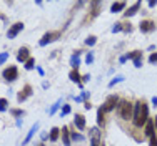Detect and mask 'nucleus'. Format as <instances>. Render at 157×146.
I'll return each mask as SVG.
<instances>
[{
  "mask_svg": "<svg viewBox=\"0 0 157 146\" xmlns=\"http://www.w3.org/2000/svg\"><path fill=\"white\" fill-rule=\"evenodd\" d=\"M42 88H44V90L48 88V83H47V81H44V83H42Z\"/></svg>",
  "mask_w": 157,
  "mask_h": 146,
  "instance_id": "49530a36",
  "label": "nucleus"
},
{
  "mask_svg": "<svg viewBox=\"0 0 157 146\" xmlns=\"http://www.w3.org/2000/svg\"><path fill=\"white\" fill-rule=\"evenodd\" d=\"M132 62H134V66H136V68H140V66H142V55H140V57H137L136 60H132Z\"/></svg>",
  "mask_w": 157,
  "mask_h": 146,
  "instance_id": "72a5a7b5",
  "label": "nucleus"
},
{
  "mask_svg": "<svg viewBox=\"0 0 157 146\" xmlns=\"http://www.w3.org/2000/svg\"><path fill=\"white\" fill-rule=\"evenodd\" d=\"M80 53H82V50H75L72 53V57H70V66H72V70H77L80 66Z\"/></svg>",
  "mask_w": 157,
  "mask_h": 146,
  "instance_id": "f8f14e48",
  "label": "nucleus"
},
{
  "mask_svg": "<svg viewBox=\"0 0 157 146\" xmlns=\"http://www.w3.org/2000/svg\"><path fill=\"white\" fill-rule=\"evenodd\" d=\"M104 116H105V111L102 110V106H100L99 110H97V126H99V128L105 125V118Z\"/></svg>",
  "mask_w": 157,
  "mask_h": 146,
  "instance_id": "a211bd4d",
  "label": "nucleus"
},
{
  "mask_svg": "<svg viewBox=\"0 0 157 146\" xmlns=\"http://www.w3.org/2000/svg\"><path fill=\"white\" fill-rule=\"evenodd\" d=\"M60 105H62V98H59L57 101H55V103L52 105L50 108H48V115H50V116H52V115H55V113H57V110H59V108H60Z\"/></svg>",
  "mask_w": 157,
  "mask_h": 146,
  "instance_id": "412c9836",
  "label": "nucleus"
},
{
  "mask_svg": "<svg viewBox=\"0 0 157 146\" xmlns=\"http://www.w3.org/2000/svg\"><path fill=\"white\" fill-rule=\"evenodd\" d=\"M60 133H62V141H63V146H70V131H69V128L67 126H63V128L60 130Z\"/></svg>",
  "mask_w": 157,
  "mask_h": 146,
  "instance_id": "f3484780",
  "label": "nucleus"
},
{
  "mask_svg": "<svg viewBox=\"0 0 157 146\" xmlns=\"http://www.w3.org/2000/svg\"><path fill=\"white\" fill-rule=\"evenodd\" d=\"M100 146H104V144H100Z\"/></svg>",
  "mask_w": 157,
  "mask_h": 146,
  "instance_id": "8fccbe9b",
  "label": "nucleus"
},
{
  "mask_svg": "<svg viewBox=\"0 0 157 146\" xmlns=\"http://www.w3.org/2000/svg\"><path fill=\"white\" fill-rule=\"evenodd\" d=\"M10 115H12V116L13 118H20L22 116V115H24V111H22V110H18V108H13V110H10Z\"/></svg>",
  "mask_w": 157,
  "mask_h": 146,
  "instance_id": "7c9ffc66",
  "label": "nucleus"
},
{
  "mask_svg": "<svg viewBox=\"0 0 157 146\" xmlns=\"http://www.w3.org/2000/svg\"><path fill=\"white\" fill-rule=\"evenodd\" d=\"M94 60H95L94 52H87V55H85V63H87V65H92V63H94Z\"/></svg>",
  "mask_w": 157,
  "mask_h": 146,
  "instance_id": "c756f323",
  "label": "nucleus"
},
{
  "mask_svg": "<svg viewBox=\"0 0 157 146\" xmlns=\"http://www.w3.org/2000/svg\"><path fill=\"white\" fill-rule=\"evenodd\" d=\"M59 136H60V128L54 126V128L50 130V133H48V140H50L52 143H55V141L59 140Z\"/></svg>",
  "mask_w": 157,
  "mask_h": 146,
  "instance_id": "aec40b11",
  "label": "nucleus"
},
{
  "mask_svg": "<svg viewBox=\"0 0 157 146\" xmlns=\"http://www.w3.org/2000/svg\"><path fill=\"white\" fill-rule=\"evenodd\" d=\"M33 95V90L30 85H25L24 88L20 90V93L17 95V100H18V103H22V101H25V100L29 98V96H32Z\"/></svg>",
  "mask_w": 157,
  "mask_h": 146,
  "instance_id": "1a4fd4ad",
  "label": "nucleus"
},
{
  "mask_svg": "<svg viewBox=\"0 0 157 146\" xmlns=\"http://www.w3.org/2000/svg\"><path fill=\"white\" fill-rule=\"evenodd\" d=\"M2 77L5 78L7 83H12V81H15L17 77H18L17 66H9V68H5V70H3V73H2Z\"/></svg>",
  "mask_w": 157,
  "mask_h": 146,
  "instance_id": "39448f33",
  "label": "nucleus"
},
{
  "mask_svg": "<svg viewBox=\"0 0 157 146\" xmlns=\"http://www.w3.org/2000/svg\"><path fill=\"white\" fill-rule=\"evenodd\" d=\"M119 32H124V23H122V22H117V23H114V27H112V33H119Z\"/></svg>",
  "mask_w": 157,
  "mask_h": 146,
  "instance_id": "bb28decb",
  "label": "nucleus"
},
{
  "mask_svg": "<svg viewBox=\"0 0 157 146\" xmlns=\"http://www.w3.org/2000/svg\"><path fill=\"white\" fill-rule=\"evenodd\" d=\"M154 128H155L154 121H152V119L149 118V121L145 123V136H149V138L154 136V134H155V133H154Z\"/></svg>",
  "mask_w": 157,
  "mask_h": 146,
  "instance_id": "6ab92c4d",
  "label": "nucleus"
},
{
  "mask_svg": "<svg viewBox=\"0 0 157 146\" xmlns=\"http://www.w3.org/2000/svg\"><path fill=\"white\" fill-rule=\"evenodd\" d=\"M9 110V100L7 98H0V113Z\"/></svg>",
  "mask_w": 157,
  "mask_h": 146,
  "instance_id": "a878e982",
  "label": "nucleus"
},
{
  "mask_svg": "<svg viewBox=\"0 0 157 146\" xmlns=\"http://www.w3.org/2000/svg\"><path fill=\"white\" fill-rule=\"evenodd\" d=\"M29 58H30V52H29V48L27 47H22L20 50H18V53H17V60H18V62H22V63H25Z\"/></svg>",
  "mask_w": 157,
  "mask_h": 146,
  "instance_id": "ddd939ff",
  "label": "nucleus"
},
{
  "mask_svg": "<svg viewBox=\"0 0 157 146\" xmlns=\"http://www.w3.org/2000/svg\"><path fill=\"white\" fill-rule=\"evenodd\" d=\"M89 81H90V75H84V77H82V83H89Z\"/></svg>",
  "mask_w": 157,
  "mask_h": 146,
  "instance_id": "4c0bfd02",
  "label": "nucleus"
},
{
  "mask_svg": "<svg viewBox=\"0 0 157 146\" xmlns=\"http://www.w3.org/2000/svg\"><path fill=\"white\" fill-rule=\"evenodd\" d=\"M147 5H149V9H154V7L157 5V0H151V2L147 3Z\"/></svg>",
  "mask_w": 157,
  "mask_h": 146,
  "instance_id": "ea45409f",
  "label": "nucleus"
},
{
  "mask_svg": "<svg viewBox=\"0 0 157 146\" xmlns=\"http://www.w3.org/2000/svg\"><path fill=\"white\" fill-rule=\"evenodd\" d=\"M139 10H140V0H137V2H134L132 5H130L129 9H127L125 12H124V17H125V18L134 17V15H136L137 12H139Z\"/></svg>",
  "mask_w": 157,
  "mask_h": 146,
  "instance_id": "9d476101",
  "label": "nucleus"
},
{
  "mask_svg": "<svg viewBox=\"0 0 157 146\" xmlns=\"http://www.w3.org/2000/svg\"><path fill=\"white\" fill-rule=\"evenodd\" d=\"M39 146H45V144H44V143H40V144H39Z\"/></svg>",
  "mask_w": 157,
  "mask_h": 146,
  "instance_id": "09e8293b",
  "label": "nucleus"
},
{
  "mask_svg": "<svg viewBox=\"0 0 157 146\" xmlns=\"http://www.w3.org/2000/svg\"><path fill=\"white\" fill-rule=\"evenodd\" d=\"M90 7H92V17H97L100 9V2H90Z\"/></svg>",
  "mask_w": 157,
  "mask_h": 146,
  "instance_id": "393cba45",
  "label": "nucleus"
},
{
  "mask_svg": "<svg viewBox=\"0 0 157 146\" xmlns=\"http://www.w3.org/2000/svg\"><path fill=\"white\" fill-rule=\"evenodd\" d=\"M149 146H157V136H155V134L149 138Z\"/></svg>",
  "mask_w": 157,
  "mask_h": 146,
  "instance_id": "f704fd0d",
  "label": "nucleus"
},
{
  "mask_svg": "<svg viewBox=\"0 0 157 146\" xmlns=\"http://www.w3.org/2000/svg\"><path fill=\"white\" fill-rule=\"evenodd\" d=\"M74 125H75V128L78 130V131H84L85 130V125H87V123H85V116L84 115H75V116H74Z\"/></svg>",
  "mask_w": 157,
  "mask_h": 146,
  "instance_id": "9b49d317",
  "label": "nucleus"
},
{
  "mask_svg": "<svg viewBox=\"0 0 157 146\" xmlns=\"http://www.w3.org/2000/svg\"><path fill=\"white\" fill-rule=\"evenodd\" d=\"M134 126L136 128H142V126H145V123L149 121V106L145 101H142V100H139V101L134 103Z\"/></svg>",
  "mask_w": 157,
  "mask_h": 146,
  "instance_id": "f257e3e1",
  "label": "nucleus"
},
{
  "mask_svg": "<svg viewBox=\"0 0 157 146\" xmlns=\"http://www.w3.org/2000/svg\"><path fill=\"white\" fill-rule=\"evenodd\" d=\"M119 62H121V63H125V62H127V55H122V57H119Z\"/></svg>",
  "mask_w": 157,
  "mask_h": 146,
  "instance_id": "79ce46f5",
  "label": "nucleus"
},
{
  "mask_svg": "<svg viewBox=\"0 0 157 146\" xmlns=\"http://www.w3.org/2000/svg\"><path fill=\"white\" fill-rule=\"evenodd\" d=\"M62 33L60 32H47L45 35L42 37V38L39 40V45L40 47H47L48 43H52V42H55V40H59V37H60Z\"/></svg>",
  "mask_w": 157,
  "mask_h": 146,
  "instance_id": "20e7f679",
  "label": "nucleus"
},
{
  "mask_svg": "<svg viewBox=\"0 0 157 146\" xmlns=\"http://www.w3.org/2000/svg\"><path fill=\"white\" fill-rule=\"evenodd\" d=\"M95 43H97V37H94V35H90V37L85 38V45H87V47H94Z\"/></svg>",
  "mask_w": 157,
  "mask_h": 146,
  "instance_id": "c85d7f7f",
  "label": "nucleus"
},
{
  "mask_svg": "<svg viewBox=\"0 0 157 146\" xmlns=\"http://www.w3.org/2000/svg\"><path fill=\"white\" fill-rule=\"evenodd\" d=\"M69 78H70V81H74V83H77L78 87L82 88V77H80V73H78V70H70V73H69Z\"/></svg>",
  "mask_w": 157,
  "mask_h": 146,
  "instance_id": "2eb2a0df",
  "label": "nucleus"
},
{
  "mask_svg": "<svg viewBox=\"0 0 157 146\" xmlns=\"http://www.w3.org/2000/svg\"><path fill=\"white\" fill-rule=\"evenodd\" d=\"M139 28L142 33H152L155 30V22L152 20H142L139 23Z\"/></svg>",
  "mask_w": 157,
  "mask_h": 146,
  "instance_id": "6e6552de",
  "label": "nucleus"
},
{
  "mask_svg": "<svg viewBox=\"0 0 157 146\" xmlns=\"http://www.w3.org/2000/svg\"><path fill=\"white\" fill-rule=\"evenodd\" d=\"M35 68H37V72H39L40 77H44V75H45V72H44V68H42V66H39V65H37Z\"/></svg>",
  "mask_w": 157,
  "mask_h": 146,
  "instance_id": "58836bf2",
  "label": "nucleus"
},
{
  "mask_svg": "<svg viewBox=\"0 0 157 146\" xmlns=\"http://www.w3.org/2000/svg\"><path fill=\"white\" fill-rule=\"evenodd\" d=\"M125 5H127L125 2H114L110 5V12L112 13H121L122 10H125Z\"/></svg>",
  "mask_w": 157,
  "mask_h": 146,
  "instance_id": "dca6fc26",
  "label": "nucleus"
},
{
  "mask_svg": "<svg viewBox=\"0 0 157 146\" xmlns=\"http://www.w3.org/2000/svg\"><path fill=\"white\" fill-rule=\"evenodd\" d=\"M89 134H90V146H100V134H102V131L99 130V126H94L89 131Z\"/></svg>",
  "mask_w": 157,
  "mask_h": 146,
  "instance_id": "0eeeda50",
  "label": "nucleus"
},
{
  "mask_svg": "<svg viewBox=\"0 0 157 146\" xmlns=\"http://www.w3.org/2000/svg\"><path fill=\"white\" fill-rule=\"evenodd\" d=\"M119 101H121V100H119L117 95H109V96H107V100L102 105V110L105 111V113H110V111H114L115 108H117Z\"/></svg>",
  "mask_w": 157,
  "mask_h": 146,
  "instance_id": "7ed1b4c3",
  "label": "nucleus"
},
{
  "mask_svg": "<svg viewBox=\"0 0 157 146\" xmlns=\"http://www.w3.org/2000/svg\"><path fill=\"white\" fill-rule=\"evenodd\" d=\"M117 115L122 119H132L134 118V103H130L129 100H121L117 105Z\"/></svg>",
  "mask_w": 157,
  "mask_h": 146,
  "instance_id": "f03ea898",
  "label": "nucleus"
},
{
  "mask_svg": "<svg viewBox=\"0 0 157 146\" xmlns=\"http://www.w3.org/2000/svg\"><path fill=\"white\" fill-rule=\"evenodd\" d=\"M124 80H125V78L122 77V75H117L115 78H112V80L109 81V88H114L117 83H121V81H124Z\"/></svg>",
  "mask_w": 157,
  "mask_h": 146,
  "instance_id": "4be33fe9",
  "label": "nucleus"
},
{
  "mask_svg": "<svg viewBox=\"0 0 157 146\" xmlns=\"http://www.w3.org/2000/svg\"><path fill=\"white\" fill-rule=\"evenodd\" d=\"M154 125H155V130H157V116H155V121H154Z\"/></svg>",
  "mask_w": 157,
  "mask_h": 146,
  "instance_id": "de8ad7c7",
  "label": "nucleus"
},
{
  "mask_svg": "<svg viewBox=\"0 0 157 146\" xmlns=\"http://www.w3.org/2000/svg\"><path fill=\"white\" fill-rule=\"evenodd\" d=\"M40 138H42V141H45L48 138V133H42V134H40Z\"/></svg>",
  "mask_w": 157,
  "mask_h": 146,
  "instance_id": "c03bdc74",
  "label": "nucleus"
},
{
  "mask_svg": "<svg viewBox=\"0 0 157 146\" xmlns=\"http://www.w3.org/2000/svg\"><path fill=\"white\" fill-rule=\"evenodd\" d=\"M7 60H9V52H2L0 53V65H3Z\"/></svg>",
  "mask_w": 157,
  "mask_h": 146,
  "instance_id": "2f4dec72",
  "label": "nucleus"
},
{
  "mask_svg": "<svg viewBox=\"0 0 157 146\" xmlns=\"http://www.w3.org/2000/svg\"><path fill=\"white\" fill-rule=\"evenodd\" d=\"M74 100H75V103H82V101H84L82 96H74Z\"/></svg>",
  "mask_w": 157,
  "mask_h": 146,
  "instance_id": "37998d69",
  "label": "nucleus"
},
{
  "mask_svg": "<svg viewBox=\"0 0 157 146\" xmlns=\"http://www.w3.org/2000/svg\"><path fill=\"white\" fill-rule=\"evenodd\" d=\"M39 126H40V123H35V125L32 126V128H30V131H29V133H27V136H25V140L22 141V146H25V144H29V143H30V140L33 138V134H35L37 131H39Z\"/></svg>",
  "mask_w": 157,
  "mask_h": 146,
  "instance_id": "4468645a",
  "label": "nucleus"
},
{
  "mask_svg": "<svg viewBox=\"0 0 157 146\" xmlns=\"http://www.w3.org/2000/svg\"><path fill=\"white\" fill-rule=\"evenodd\" d=\"M84 108H85V110H90V108H92L90 101H84Z\"/></svg>",
  "mask_w": 157,
  "mask_h": 146,
  "instance_id": "a19ab883",
  "label": "nucleus"
},
{
  "mask_svg": "<svg viewBox=\"0 0 157 146\" xmlns=\"http://www.w3.org/2000/svg\"><path fill=\"white\" fill-rule=\"evenodd\" d=\"M152 105H154V106H157V96H152Z\"/></svg>",
  "mask_w": 157,
  "mask_h": 146,
  "instance_id": "a18cd8bd",
  "label": "nucleus"
},
{
  "mask_svg": "<svg viewBox=\"0 0 157 146\" xmlns=\"http://www.w3.org/2000/svg\"><path fill=\"white\" fill-rule=\"evenodd\" d=\"M82 100H84V101H89V96H90V93H87V91H84V90H82Z\"/></svg>",
  "mask_w": 157,
  "mask_h": 146,
  "instance_id": "c9c22d12",
  "label": "nucleus"
},
{
  "mask_svg": "<svg viewBox=\"0 0 157 146\" xmlns=\"http://www.w3.org/2000/svg\"><path fill=\"white\" fill-rule=\"evenodd\" d=\"M124 32L130 33V32H132V25H130V23H124Z\"/></svg>",
  "mask_w": 157,
  "mask_h": 146,
  "instance_id": "e433bc0d",
  "label": "nucleus"
},
{
  "mask_svg": "<svg viewBox=\"0 0 157 146\" xmlns=\"http://www.w3.org/2000/svg\"><path fill=\"white\" fill-rule=\"evenodd\" d=\"M35 66H37V65H35V60H33L32 57L29 58L27 62H25V70H33Z\"/></svg>",
  "mask_w": 157,
  "mask_h": 146,
  "instance_id": "cd10ccee",
  "label": "nucleus"
},
{
  "mask_svg": "<svg viewBox=\"0 0 157 146\" xmlns=\"http://www.w3.org/2000/svg\"><path fill=\"white\" fill-rule=\"evenodd\" d=\"M72 113V106L70 105H62V110H60V116H67V115Z\"/></svg>",
  "mask_w": 157,
  "mask_h": 146,
  "instance_id": "5701e85b",
  "label": "nucleus"
},
{
  "mask_svg": "<svg viewBox=\"0 0 157 146\" xmlns=\"http://www.w3.org/2000/svg\"><path fill=\"white\" fill-rule=\"evenodd\" d=\"M149 63H151V65L157 63V52H152V53L149 55Z\"/></svg>",
  "mask_w": 157,
  "mask_h": 146,
  "instance_id": "473e14b6",
  "label": "nucleus"
},
{
  "mask_svg": "<svg viewBox=\"0 0 157 146\" xmlns=\"http://www.w3.org/2000/svg\"><path fill=\"white\" fill-rule=\"evenodd\" d=\"M70 140H72V141H84L85 136H84V134H80V133L70 131Z\"/></svg>",
  "mask_w": 157,
  "mask_h": 146,
  "instance_id": "b1692460",
  "label": "nucleus"
},
{
  "mask_svg": "<svg viewBox=\"0 0 157 146\" xmlns=\"http://www.w3.org/2000/svg\"><path fill=\"white\" fill-rule=\"evenodd\" d=\"M22 30H24V23H22V22H17V23L10 25L9 32H7V38H9V40L15 38V37H17L20 32H22Z\"/></svg>",
  "mask_w": 157,
  "mask_h": 146,
  "instance_id": "423d86ee",
  "label": "nucleus"
}]
</instances>
